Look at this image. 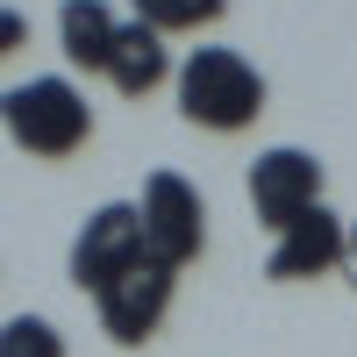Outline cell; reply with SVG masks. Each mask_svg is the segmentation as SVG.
I'll list each match as a JSON object with an SVG mask.
<instances>
[{"label": "cell", "instance_id": "cell-1", "mask_svg": "<svg viewBox=\"0 0 357 357\" xmlns=\"http://www.w3.org/2000/svg\"><path fill=\"white\" fill-rule=\"evenodd\" d=\"M172 86H178V114L193 129H215V136H236V129H250L264 114V72L229 43L186 50V65H178Z\"/></svg>", "mask_w": 357, "mask_h": 357}, {"label": "cell", "instance_id": "cell-2", "mask_svg": "<svg viewBox=\"0 0 357 357\" xmlns=\"http://www.w3.org/2000/svg\"><path fill=\"white\" fill-rule=\"evenodd\" d=\"M0 129L29 158H72L93 136V107H86V93L72 79L50 72V79H22V86L0 93Z\"/></svg>", "mask_w": 357, "mask_h": 357}, {"label": "cell", "instance_id": "cell-3", "mask_svg": "<svg viewBox=\"0 0 357 357\" xmlns=\"http://www.w3.org/2000/svg\"><path fill=\"white\" fill-rule=\"evenodd\" d=\"M136 215H143V257L165 264V272H186V264L207 250V200H200L193 178L151 172V178H143Z\"/></svg>", "mask_w": 357, "mask_h": 357}, {"label": "cell", "instance_id": "cell-4", "mask_svg": "<svg viewBox=\"0 0 357 357\" xmlns=\"http://www.w3.org/2000/svg\"><path fill=\"white\" fill-rule=\"evenodd\" d=\"M136 264H143V215H136V200L93 207L86 229L72 236V286L100 301V293L122 279V272H136Z\"/></svg>", "mask_w": 357, "mask_h": 357}, {"label": "cell", "instance_id": "cell-5", "mask_svg": "<svg viewBox=\"0 0 357 357\" xmlns=\"http://www.w3.org/2000/svg\"><path fill=\"white\" fill-rule=\"evenodd\" d=\"M250 207H257V222L272 236H286L307 207H321V158L301 151V143L257 151V165H250Z\"/></svg>", "mask_w": 357, "mask_h": 357}, {"label": "cell", "instance_id": "cell-6", "mask_svg": "<svg viewBox=\"0 0 357 357\" xmlns=\"http://www.w3.org/2000/svg\"><path fill=\"white\" fill-rule=\"evenodd\" d=\"M172 286H178V272H165V264H151L143 257L136 272H122L107 293H100V329L122 343V350H136V343H151L158 336V321L172 314Z\"/></svg>", "mask_w": 357, "mask_h": 357}, {"label": "cell", "instance_id": "cell-7", "mask_svg": "<svg viewBox=\"0 0 357 357\" xmlns=\"http://www.w3.org/2000/svg\"><path fill=\"white\" fill-rule=\"evenodd\" d=\"M343 236H350V222L336 215V207H307V215H301V222H293L279 243H272V257H264V279L293 286V279L343 272Z\"/></svg>", "mask_w": 357, "mask_h": 357}, {"label": "cell", "instance_id": "cell-8", "mask_svg": "<svg viewBox=\"0 0 357 357\" xmlns=\"http://www.w3.org/2000/svg\"><path fill=\"white\" fill-rule=\"evenodd\" d=\"M114 36H122V22H114L107 0H65V8H57V50H65V65L107 72Z\"/></svg>", "mask_w": 357, "mask_h": 357}, {"label": "cell", "instance_id": "cell-9", "mask_svg": "<svg viewBox=\"0 0 357 357\" xmlns=\"http://www.w3.org/2000/svg\"><path fill=\"white\" fill-rule=\"evenodd\" d=\"M114 93H129V100H143L151 86H165L172 79V50H165V36L158 29H143V22H122V36H114V57H107V72H100Z\"/></svg>", "mask_w": 357, "mask_h": 357}, {"label": "cell", "instance_id": "cell-10", "mask_svg": "<svg viewBox=\"0 0 357 357\" xmlns=\"http://www.w3.org/2000/svg\"><path fill=\"white\" fill-rule=\"evenodd\" d=\"M222 8H229V0H136V22L158 29V36H178V29L222 22Z\"/></svg>", "mask_w": 357, "mask_h": 357}, {"label": "cell", "instance_id": "cell-11", "mask_svg": "<svg viewBox=\"0 0 357 357\" xmlns=\"http://www.w3.org/2000/svg\"><path fill=\"white\" fill-rule=\"evenodd\" d=\"M0 357H65V336L43 314H8L0 321Z\"/></svg>", "mask_w": 357, "mask_h": 357}, {"label": "cell", "instance_id": "cell-12", "mask_svg": "<svg viewBox=\"0 0 357 357\" xmlns=\"http://www.w3.org/2000/svg\"><path fill=\"white\" fill-rule=\"evenodd\" d=\"M29 43V22L15 15V8H0V57H8V50H22Z\"/></svg>", "mask_w": 357, "mask_h": 357}, {"label": "cell", "instance_id": "cell-13", "mask_svg": "<svg viewBox=\"0 0 357 357\" xmlns=\"http://www.w3.org/2000/svg\"><path fill=\"white\" fill-rule=\"evenodd\" d=\"M343 279L357 286V222H350V236H343Z\"/></svg>", "mask_w": 357, "mask_h": 357}]
</instances>
